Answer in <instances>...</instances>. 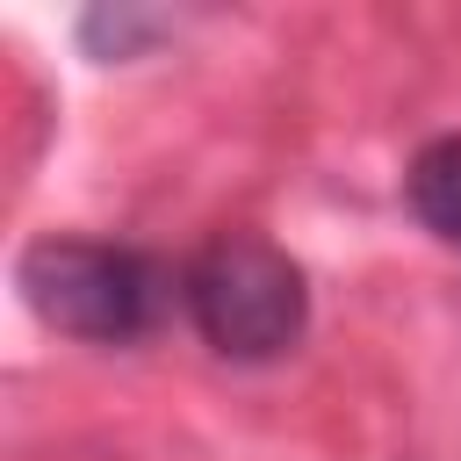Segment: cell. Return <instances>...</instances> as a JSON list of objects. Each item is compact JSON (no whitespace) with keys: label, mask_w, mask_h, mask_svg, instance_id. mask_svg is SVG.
Returning <instances> with one entry per match:
<instances>
[{"label":"cell","mask_w":461,"mask_h":461,"mask_svg":"<svg viewBox=\"0 0 461 461\" xmlns=\"http://www.w3.org/2000/svg\"><path fill=\"white\" fill-rule=\"evenodd\" d=\"M180 310L194 339L230 367H267L303 346L310 331V281L303 267L259 230H216L180 267Z\"/></svg>","instance_id":"cell-1"},{"label":"cell","mask_w":461,"mask_h":461,"mask_svg":"<svg viewBox=\"0 0 461 461\" xmlns=\"http://www.w3.org/2000/svg\"><path fill=\"white\" fill-rule=\"evenodd\" d=\"M14 288L22 303L79 339V346H137L158 331L166 303L180 295V281L144 252V245H122V238H36L22 245L14 259Z\"/></svg>","instance_id":"cell-2"},{"label":"cell","mask_w":461,"mask_h":461,"mask_svg":"<svg viewBox=\"0 0 461 461\" xmlns=\"http://www.w3.org/2000/svg\"><path fill=\"white\" fill-rule=\"evenodd\" d=\"M403 202H411V216H418L439 245L461 252V130H447V137H432V144L411 151V166H403Z\"/></svg>","instance_id":"cell-3"},{"label":"cell","mask_w":461,"mask_h":461,"mask_svg":"<svg viewBox=\"0 0 461 461\" xmlns=\"http://www.w3.org/2000/svg\"><path fill=\"white\" fill-rule=\"evenodd\" d=\"M151 36H166V14H144V7H94L86 22H79V43L94 50V58H137Z\"/></svg>","instance_id":"cell-4"}]
</instances>
